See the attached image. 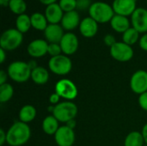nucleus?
Listing matches in <instances>:
<instances>
[{"label":"nucleus","mask_w":147,"mask_h":146,"mask_svg":"<svg viewBox=\"0 0 147 146\" xmlns=\"http://www.w3.org/2000/svg\"><path fill=\"white\" fill-rule=\"evenodd\" d=\"M6 133V143L9 146L23 145L31 137V129L29 126L20 120L12 124Z\"/></svg>","instance_id":"nucleus-1"},{"label":"nucleus","mask_w":147,"mask_h":146,"mask_svg":"<svg viewBox=\"0 0 147 146\" xmlns=\"http://www.w3.org/2000/svg\"><path fill=\"white\" fill-rule=\"evenodd\" d=\"M88 10L90 16L94 19L98 24L110 22L113 16L115 15L112 5L102 1L92 3Z\"/></svg>","instance_id":"nucleus-2"},{"label":"nucleus","mask_w":147,"mask_h":146,"mask_svg":"<svg viewBox=\"0 0 147 146\" xmlns=\"http://www.w3.org/2000/svg\"><path fill=\"white\" fill-rule=\"evenodd\" d=\"M32 70L29 67L28 62L24 61H14L8 66L7 73L9 77L16 83H25L31 78Z\"/></svg>","instance_id":"nucleus-3"},{"label":"nucleus","mask_w":147,"mask_h":146,"mask_svg":"<svg viewBox=\"0 0 147 146\" xmlns=\"http://www.w3.org/2000/svg\"><path fill=\"white\" fill-rule=\"evenodd\" d=\"M78 112V108L74 102L71 101H65L55 105L52 114L59 122L66 124L68 121L76 118Z\"/></svg>","instance_id":"nucleus-4"},{"label":"nucleus","mask_w":147,"mask_h":146,"mask_svg":"<svg viewBox=\"0 0 147 146\" xmlns=\"http://www.w3.org/2000/svg\"><path fill=\"white\" fill-rule=\"evenodd\" d=\"M23 41V34L16 28H8L4 30L0 37V47L6 52L18 48Z\"/></svg>","instance_id":"nucleus-5"},{"label":"nucleus","mask_w":147,"mask_h":146,"mask_svg":"<svg viewBox=\"0 0 147 146\" xmlns=\"http://www.w3.org/2000/svg\"><path fill=\"white\" fill-rule=\"evenodd\" d=\"M48 68L56 75L65 76L71 72L72 69V62L68 56L60 54L59 56L51 57L48 61Z\"/></svg>","instance_id":"nucleus-6"},{"label":"nucleus","mask_w":147,"mask_h":146,"mask_svg":"<svg viewBox=\"0 0 147 146\" xmlns=\"http://www.w3.org/2000/svg\"><path fill=\"white\" fill-rule=\"evenodd\" d=\"M55 92L66 101L76 99L78 94L76 84L68 78H62L57 82L55 84Z\"/></svg>","instance_id":"nucleus-7"},{"label":"nucleus","mask_w":147,"mask_h":146,"mask_svg":"<svg viewBox=\"0 0 147 146\" xmlns=\"http://www.w3.org/2000/svg\"><path fill=\"white\" fill-rule=\"evenodd\" d=\"M110 55L116 61L127 62L133 59L134 52L131 46L124 43L123 41H117L110 47Z\"/></svg>","instance_id":"nucleus-8"},{"label":"nucleus","mask_w":147,"mask_h":146,"mask_svg":"<svg viewBox=\"0 0 147 146\" xmlns=\"http://www.w3.org/2000/svg\"><path fill=\"white\" fill-rule=\"evenodd\" d=\"M130 88L134 93L141 95L147 91V71L138 70L130 79Z\"/></svg>","instance_id":"nucleus-9"},{"label":"nucleus","mask_w":147,"mask_h":146,"mask_svg":"<svg viewBox=\"0 0 147 146\" xmlns=\"http://www.w3.org/2000/svg\"><path fill=\"white\" fill-rule=\"evenodd\" d=\"M59 45L62 49L63 54L66 56H70L74 54L79 46V41L78 36L71 33V32H67L65 33L63 38L61 39Z\"/></svg>","instance_id":"nucleus-10"},{"label":"nucleus","mask_w":147,"mask_h":146,"mask_svg":"<svg viewBox=\"0 0 147 146\" xmlns=\"http://www.w3.org/2000/svg\"><path fill=\"white\" fill-rule=\"evenodd\" d=\"M54 140L58 146H72L76 140L74 130L67 126H60L54 135Z\"/></svg>","instance_id":"nucleus-11"},{"label":"nucleus","mask_w":147,"mask_h":146,"mask_svg":"<svg viewBox=\"0 0 147 146\" xmlns=\"http://www.w3.org/2000/svg\"><path fill=\"white\" fill-rule=\"evenodd\" d=\"M131 25L140 34L147 33V9L139 7L131 15Z\"/></svg>","instance_id":"nucleus-12"},{"label":"nucleus","mask_w":147,"mask_h":146,"mask_svg":"<svg viewBox=\"0 0 147 146\" xmlns=\"http://www.w3.org/2000/svg\"><path fill=\"white\" fill-rule=\"evenodd\" d=\"M112 8L115 15L131 16L137 9L136 0H114Z\"/></svg>","instance_id":"nucleus-13"},{"label":"nucleus","mask_w":147,"mask_h":146,"mask_svg":"<svg viewBox=\"0 0 147 146\" xmlns=\"http://www.w3.org/2000/svg\"><path fill=\"white\" fill-rule=\"evenodd\" d=\"M48 42L46 40L42 39H36L32 40L28 47L27 51L29 56H31L34 59H38L45 56L47 53L48 49Z\"/></svg>","instance_id":"nucleus-14"},{"label":"nucleus","mask_w":147,"mask_h":146,"mask_svg":"<svg viewBox=\"0 0 147 146\" xmlns=\"http://www.w3.org/2000/svg\"><path fill=\"white\" fill-rule=\"evenodd\" d=\"M81 21L82 20L80 19L79 13L77 10H73L70 12H65L64 14L60 25L62 26L64 30L70 32L78 28Z\"/></svg>","instance_id":"nucleus-15"},{"label":"nucleus","mask_w":147,"mask_h":146,"mask_svg":"<svg viewBox=\"0 0 147 146\" xmlns=\"http://www.w3.org/2000/svg\"><path fill=\"white\" fill-rule=\"evenodd\" d=\"M64 14L65 12L60 8L59 3L46 6L44 13L49 24H60Z\"/></svg>","instance_id":"nucleus-16"},{"label":"nucleus","mask_w":147,"mask_h":146,"mask_svg":"<svg viewBox=\"0 0 147 146\" xmlns=\"http://www.w3.org/2000/svg\"><path fill=\"white\" fill-rule=\"evenodd\" d=\"M80 34L85 38H92L98 32V23L90 16L84 17L78 27Z\"/></svg>","instance_id":"nucleus-17"},{"label":"nucleus","mask_w":147,"mask_h":146,"mask_svg":"<svg viewBox=\"0 0 147 146\" xmlns=\"http://www.w3.org/2000/svg\"><path fill=\"white\" fill-rule=\"evenodd\" d=\"M60 24H48L44 31V36L48 43H59L65 33Z\"/></svg>","instance_id":"nucleus-18"},{"label":"nucleus","mask_w":147,"mask_h":146,"mask_svg":"<svg viewBox=\"0 0 147 146\" xmlns=\"http://www.w3.org/2000/svg\"><path fill=\"white\" fill-rule=\"evenodd\" d=\"M110 26L115 32L123 34L131 28V21L127 16L115 15L110 21Z\"/></svg>","instance_id":"nucleus-19"},{"label":"nucleus","mask_w":147,"mask_h":146,"mask_svg":"<svg viewBox=\"0 0 147 146\" xmlns=\"http://www.w3.org/2000/svg\"><path fill=\"white\" fill-rule=\"evenodd\" d=\"M31 79L34 83L38 85H44L49 80V72L45 67L38 66L32 70Z\"/></svg>","instance_id":"nucleus-20"},{"label":"nucleus","mask_w":147,"mask_h":146,"mask_svg":"<svg viewBox=\"0 0 147 146\" xmlns=\"http://www.w3.org/2000/svg\"><path fill=\"white\" fill-rule=\"evenodd\" d=\"M59 120L52 114L46 116L42 121V130L47 135H55L59 128Z\"/></svg>","instance_id":"nucleus-21"},{"label":"nucleus","mask_w":147,"mask_h":146,"mask_svg":"<svg viewBox=\"0 0 147 146\" xmlns=\"http://www.w3.org/2000/svg\"><path fill=\"white\" fill-rule=\"evenodd\" d=\"M36 114H37L36 108L33 105L27 104V105H24L20 109L19 114H18V118L20 121L28 124L35 119Z\"/></svg>","instance_id":"nucleus-22"},{"label":"nucleus","mask_w":147,"mask_h":146,"mask_svg":"<svg viewBox=\"0 0 147 146\" xmlns=\"http://www.w3.org/2000/svg\"><path fill=\"white\" fill-rule=\"evenodd\" d=\"M31 19V25L32 28L38 31H45L47 27L48 26V22L44 14H41L40 12H34L30 15Z\"/></svg>","instance_id":"nucleus-23"},{"label":"nucleus","mask_w":147,"mask_h":146,"mask_svg":"<svg viewBox=\"0 0 147 146\" xmlns=\"http://www.w3.org/2000/svg\"><path fill=\"white\" fill-rule=\"evenodd\" d=\"M30 28H32L30 15H27L26 13L17 15L16 19V28L18 31H20L22 34H25L29 31Z\"/></svg>","instance_id":"nucleus-24"},{"label":"nucleus","mask_w":147,"mask_h":146,"mask_svg":"<svg viewBox=\"0 0 147 146\" xmlns=\"http://www.w3.org/2000/svg\"><path fill=\"white\" fill-rule=\"evenodd\" d=\"M145 141L141 132L134 131L129 133L124 141V146H144Z\"/></svg>","instance_id":"nucleus-25"},{"label":"nucleus","mask_w":147,"mask_h":146,"mask_svg":"<svg viewBox=\"0 0 147 146\" xmlns=\"http://www.w3.org/2000/svg\"><path fill=\"white\" fill-rule=\"evenodd\" d=\"M140 33L133 27H131L122 34V41L131 46L136 44L140 40Z\"/></svg>","instance_id":"nucleus-26"},{"label":"nucleus","mask_w":147,"mask_h":146,"mask_svg":"<svg viewBox=\"0 0 147 146\" xmlns=\"http://www.w3.org/2000/svg\"><path fill=\"white\" fill-rule=\"evenodd\" d=\"M8 8L13 14L20 15L25 14L28 6L24 0H10Z\"/></svg>","instance_id":"nucleus-27"},{"label":"nucleus","mask_w":147,"mask_h":146,"mask_svg":"<svg viewBox=\"0 0 147 146\" xmlns=\"http://www.w3.org/2000/svg\"><path fill=\"white\" fill-rule=\"evenodd\" d=\"M14 95V88L9 83L0 85V102L4 103L9 102Z\"/></svg>","instance_id":"nucleus-28"},{"label":"nucleus","mask_w":147,"mask_h":146,"mask_svg":"<svg viewBox=\"0 0 147 146\" xmlns=\"http://www.w3.org/2000/svg\"><path fill=\"white\" fill-rule=\"evenodd\" d=\"M59 4L65 13L76 10L77 9V0H59Z\"/></svg>","instance_id":"nucleus-29"},{"label":"nucleus","mask_w":147,"mask_h":146,"mask_svg":"<svg viewBox=\"0 0 147 146\" xmlns=\"http://www.w3.org/2000/svg\"><path fill=\"white\" fill-rule=\"evenodd\" d=\"M47 53L51 57H55L62 54V49L59 45V43H49L48 44V49H47Z\"/></svg>","instance_id":"nucleus-30"},{"label":"nucleus","mask_w":147,"mask_h":146,"mask_svg":"<svg viewBox=\"0 0 147 146\" xmlns=\"http://www.w3.org/2000/svg\"><path fill=\"white\" fill-rule=\"evenodd\" d=\"M91 4V0H77V9H89Z\"/></svg>","instance_id":"nucleus-31"},{"label":"nucleus","mask_w":147,"mask_h":146,"mask_svg":"<svg viewBox=\"0 0 147 146\" xmlns=\"http://www.w3.org/2000/svg\"><path fill=\"white\" fill-rule=\"evenodd\" d=\"M103 42L105 43L106 46L111 47V46H113L117 41H116V40H115V37L113 34H106V35L104 36V38H103Z\"/></svg>","instance_id":"nucleus-32"},{"label":"nucleus","mask_w":147,"mask_h":146,"mask_svg":"<svg viewBox=\"0 0 147 146\" xmlns=\"http://www.w3.org/2000/svg\"><path fill=\"white\" fill-rule=\"evenodd\" d=\"M139 104L140 106V108L145 110L147 111V91L140 95L139 96Z\"/></svg>","instance_id":"nucleus-33"},{"label":"nucleus","mask_w":147,"mask_h":146,"mask_svg":"<svg viewBox=\"0 0 147 146\" xmlns=\"http://www.w3.org/2000/svg\"><path fill=\"white\" fill-rule=\"evenodd\" d=\"M139 45H140V47L143 50V51H146L147 52V33L144 34L140 40H139Z\"/></svg>","instance_id":"nucleus-34"},{"label":"nucleus","mask_w":147,"mask_h":146,"mask_svg":"<svg viewBox=\"0 0 147 146\" xmlns=\"http://www.w3.org/2000/svg\"><path fill=\"white\" fill-rule=\"evenodd\" d=\"M60 98H61V97H60L56 92H54V93H53V94L50 96V97H49V102L51 103V105L55 106V105H57V104L59 103Z\"/></svg>","instance_id":"nucleus-35"},{"label":"nucleus","mask_w":147,"mask_h":146,"mask_svg":"<svg viewBox=\"0 0 147 146\" xmlns=\"http://www.w3.org/2000/svg\"><path fill=\"white\" fill-rule=\"evenodd\" d=\"M8 77H9V75H8V73L6 71H4L3 70L0 71V85L6 83Z\"/></svg>","instance_id":"nucleus-36"},{"label":"nucleus","mask_w":147,"mask_h":146,"mask_svg":"<svg viewBox=\"0 0 147 146\" xmlns=\"http://www.w3.org/2000/svg\"><path fill=\"white\" fill-rule=\"evenodd\" d=\"M7 139V133L3 129H0V145L3 146L6 142Z\"/></svg>","instance_id":"nucleus-37"},{"label":"nucleus","mask_w":147,"mask_h":146,"mask_svg":"<svg viewBox=\"0 0 147 146\" xmlns=\"http://www.w3.org/2000/svg\"><path fill=\"white\" fill-rule=\"evenodd\" d=\"M141 133H142V136H143V139H144L145 144L147 145V123L146 124H145V125H144V126L142 127Z\"/></svg>","instance_id":"nucleus-38"},{"label":"nucleus","mask_w":147,"mask_h":146,"mask_svg":"<svg viewBox=\"0 0 147 146\" xmlns=\"http://www.w3.org/2000/svg\"><path fill=\"white\" fill-rule=\"evenodd\" d=\"M6 59V51L0 47V62L3 64Z\"/></svg>","instance_id":"nucleus-39"},{"label":"nucleus","mask_w":147,"mask_h":146,"mask_svg":"<svg viewBox=\"0 0 147 146\" xmlns=\"http://www.w3.org/2000/svg\"><path fill=\"white\" fill-rule=\"evenodd\" d=\"M39 1H40V3H41L42 4H44V5H46V6H48V5H50V4H53V3H57L58 0H39Z\"/></svg>","instance_id":"nucleus-40"},{"label":"nucleus","mask_w":147,"mask_h":146,"mask_svg":"<svg viewBox=\"0 0 147 146\" xmlns=\"http://www.w3.org/2000/svg\"><path fill=\"white\" fill-rule=\"evenodd\" d=\"M65 126H67L68 127H70L71 129H73L74 130V128L76 127V126H77V122H76V120L74 119V120H70V121H68L67 123H66V125Z\"/></svg>","instance_id":"nucleus-41"},{"label":"nucleus","mask_w":147,"mask_h":146,"mask_svg":"<svg viewBox=\"0 0 147 146\" xmlns=\"http://www.w3.org/2000/svg\"><path fill=\"white\" fill-rule=\"evenodd\" d=\"M28 64L29 67L31 68V70H34V69H35L36 67H38V65H37V63H36V61H35L34 59L28 61Z\"/></svg>","instance_id":"nucleus-42"},{"label":"nucleus","mask_w":147,"mask_h":146,"mask_svg":"<svg viewBox=\"0 0 147 146\" xmlns=\"http://www.w3.org/2000/svg\"><path fill=\"white\" fill-rule=\"evenodd\" d=\"M10 0H0V5L2 7H8Z\"/></svg>","instance_id":"nucleus-43"},{"label":"nucleus","mask_w":147,"mask_h":146,"mask_svg":"<svg viewBox=\"0 0 147 146\" xmlns=\"http://www.w3.org/2000/svg\"><path fill=\"white\" fill-rule=\"evenodd\" d=\"M144 146H147V145H144Z\"/></svg>","instance_id":"nucleus-44"},{"label":"nucleus","mask_w":147,"mask_h":146,"mask_svg":"<svg viewBox=\"0 0 147 146\" xmlns=\"http://www.w3.org/2000/svg\"><path fill=\"white\" fill-rule=\"evenodd\" d=\"M146 2H147V0H146Z\"/></svg>","instance_id":"nucleus-45"}]
</instances>
